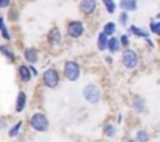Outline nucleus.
<instances>
[{
	"label": "nucleus",
	"instance_id": "f8f14e48",
	"mask_svg": "<svg viewBox=\"0 0 160 142\" xmlns=\"http://www.w3.org/2000/svg\"><path fill=\"white\" fill-rule=\"evenodd\" d=\"M0 53H2V56L10 62V64H13V62H16V52H14V47L10 44V42H3L2 45H0Z\"/></svg>",
	"mask_w": 160,
	"mask_h": 142
},
{
	"label": "nucleus",
	"instance_id": "7ed1b4c3",
	"mask_svg": "<svg viewBox=\"0 0 160 142\" xmlns=\"http://www.w3.org/2000/svg\"><path fill=\"white\" fill-rule=\"evenodd\" d=\"M28 125L36 133H46L50 128V122H49L47 116L42 111H35L30 116V119H28Z\"/></svg>",
	"mask_w": 160,
	"mask_h": 142
},
{
	"label": "nucleus",
	"instance_id": "6e6552de",
	"mask_svg": "<svg viewBox=\"0 0 160 142\" xmlns=\"http://www.w3.org/2000/svg\"><path fill=\"white\" fill-rule=\"evenodd\" d=\"M77 8L85 17H91L98 11V0H78Z\"/></svg>",
	"mask_w": 160,
	"mask_h": 142
},
{
	"label": "nucleus",
	"instance_id": "393cba45",
	"mask_svg": "<svg viewBox=\"0 0 160 142\" xmlns=\"http://www.w3.org/2000/svg\"><path fill=\"white\" fill-rule=\"evenodd\" d=\"M148 30L151 31V34H154V36L160 38V21H157V19L151 21V22H149V28H148Z\"/></svg>",
	"mask_w": 160,
	"mask_h": 142
},
{
	"label": "nucleus",
	"instance_id": "aec40b11",
	"mask_svg": "<svg viewBox=\"0 0 160 142\" xmlns=\"http://www.w3.org/2000/svg\"><path fill=\"white\" fill-rule=\"evenodd\" d=\"M116 30H118V24H116V22H113V21L105 22V24H104V27H102V31H104L108 38L115 36V34H116Z\"/></svg>",
	"mask_w": 160,
	"mask_h": 142
},
{
	"label": "nucleus",
	"instance_id": "423d86ee",
	"mask_svg": "<svg viewBox=\"0 0 160 142\" xmlns=\"http://www.w3.org/2000/svg\"><path fill=\"white\" fill-rule=\"evenodd\" d=\"M82 95H83V100L90 105H98L102 98V89L96 85V83H87L83 86V91H82Z\"/></svg>",
	"mask_w": 160,
	"mask_h": 142
},
{
	"label": "nucleus",
	"instance_id": "2f4dec72",
	"mask_svg": "<svg viewBox=\"0 0 160 142\" xmlns=\"http://www.w3.org/2000/svg\"><path fill=\"white\" fill-rule=\"evenodd\" d=\"M144 42H146V44H148V45H149V47H151V48H154V47H155V44H154V42H152V39H151V38H149V39H146V41H144Z\"/></svg>",
	"mask_w": 160,
	"mask_h": 142
},
{
	"label": "nucleus",
	"instance_id": "cd10ccee",
	"mask_svg": "<svg viewBox=\"0 0 160 142\" xmlns=\"http://www.w3.org/2000/svg\"><path fill=\"white\" fill-rule=\"evenodd\" d=\"M11 5H13V0H0V10H3V11L10 10Z\"/></svg>",
	"mask_w": 160,
	"mask_h": 142
},
{
	"label": "nucleus",
	"instance_id": "dca6fc26",
	"mask_svg": "<svg viewBox=\"0 0 160 142\" xmlns=\"http://www.w3.org/2000/svg\"><path fill=\"white\" fill-rule=\"evenodd\" d=\"M108 41H110V38L101 30L98 33V38H96V48H98V52H108Z\"/></svg>",
	"mask_w": 160,
	"mask_h": 142
},
{
	"label": "nucleus",
	"instance_id": "473e14b6",
	"mask_svg": "<svg viewBox=\"0 0 160 142\" xmlns=\"http://www.w3.org/2000/svg\"><path fill=\"white\" fill-rule=\"evenodd\" d=\"M116 122H118V123H121V122H122V114H118V117H116Z\"/></svg>",
	"mask_w": 160,
	"mask_h": 142
},
{
	"label": "nucleus",
	"instance_id": "bb28decb",
	"mask_svg": "<svg viewBox=\"0 0 160 142\" xmlns=\"http://www.w3.org/2000/svg\"><path fill=\"white\" fill-rule=\"evenodd\" d=\"M119 39H121V44H122V47L124 48H129L130 47V44H132V41H130V34L126 31V33H122L121 36H119Z\"/></svg>",
	"mask_w": 160,
	"mask_h": 142
},
{
	"label": "nucleus",
	"instance_id": "39448f33",
	"mask_svg": "<svg viewBox=\"0 0 160 142\" xmlns=\"http://www.w3.org/2000/svg\"><path fill=\"white\" fill-rule=\"evenodd\" d=\"M87 33V25L80 19H72L66 24V36L69 39H80Z\"/></svg>",
	"mask_w": 160,
	"mask_h": 142
},
{
	"label": "nucleus",
	"instance_id": "a211bd4d",
	"mask_svg": "<svg viewBox=\"0 0 160 142\" xmlns=\"http://www.w3.org/2000/svg\"><path fill=\"white\" fill-rule=\"evenodd\" d=\"M119 10L126 13H135L138 10V0H119Z\"/></svg>",
	"mask_w": 160,
	"mask_h": 142
},
{
	"label": "nucleus",
	"instance_id": "f257e3e1",
	"mask_svg": "<svg viewBox=\"0 0 160 142\" xmlns=\"http://www.w3.org/2000/svg\"><path fill=\"white\" fill-rule=\"evenodd\" d=\"M80 77H82V67H80L78 61L66 59L63 62V78L71 83H75L80 80Z\"/></svg>",
	"mask_w": 160,
	"mask_h": 142
},
{
	"label": "nucleus",
	"instance_id": "f3484780",
	"mask_svg": "<svg viewBox=\"0 0 160 142\" xmlns=\"http://www.w3.org/2000/svg\"><path fill=\"white\" fill-rule=\"evenodd\" d=\"M124 50V47H122V44H121V39H119V36H112L110 38V41H108V53L110 55H116V53H121Z\"/></svg>",
	"mask_w": 160,
	"mask_h": 142
},
{
	"label": "nucleus",
	"instance_id": "c756f323",
	"mask_svg": "<svg viewBox=\"0 0 160 142\" xmlns=\"http://www.w3.org/2000/svg\"><path fill=\"white\" fill-rule=\"evenodd\" d=\"M30 69H32V72H33V77H39V70L36 69L35 64H30Z\"/></svg>",
	"mask_w": 160,
	"mask_h": 142
},
{
	"label": "nucleus",
	"instance_id": "2eb2a0df",
	"mask_svg": "<svg viewBox=\"0 0 160 142\" xmlns=\"http://www.w3.org/2000/svg\"><path fill=\"white\" fill-rule=\"evenodd\" d=\"M0 38L5 42H13V34L10 31V27L7 24V16L0 17Z\"/></svg>",
	"mask_w": 160,
	"mask_h": 142
},
{
	"label": "nucleus",
	"instance_id": "ddd939ff",
	"mask_svg": "<svg viewBox=\"0 0 160 142\" xmlns=\"http://www.w3.org/2000/svg\"><path fill=\"white\" fill-rule=\"evenodd\" d=\"M130 106L133 109L135 114H144L146 112V100L141 97V95H133L132 97V102H130Z\"/></svg>",
	"mask_w": 160,
	"mask_h": 142
},
{
	"label": "nucleus",
	"instance_id": "9d476101",
	"mask_svg": "<svg viewBox=\"0 0 160 142\" xmlns=\"http://www.w3.org/2000/svg\"><path fill=\"white\" fill-rule=\"evenodd\" d=\"M127 33H129L130 36H133V38H137V39H143V41H146V39L151 38V31H149V30H146V28H143V27H138V25H133V24H130V25L127 27Z\"/></svg>",
	"mask_w": 160,
	"mask_h": 142
},
{
	"label": "nucleus",
	"instance_id": "0eeeda50",
	"mask_svg": "<svg viewBox=\"0 0 160 142\" xmlns=\"http://www.w3.org/2000/svg\"><path fill=\"white\" fill-rule=\"evenodd\" d=\"M46 39H47V44H49L50 48H60L64 44V36H63L60 27H57V25L50 27V30L47 31Z\"/></svg>",
	"mask_w": 160,
	"mask_h": 142
},
{
	"label": "nucleus",
	"instance_id": "7c9ffc66",
	"mask_svg": "<svg viewBox=\"0 0 160 142\" xmlns=\"http://www.w3.org/2000/svg\"><path fill=\"white\" fill-rule=\"evenodd\" d=\"M105 62H107L108 66H113V62H115V61H113V55H107V56H105Z\"/></svg>",
	"mask_w": 160,
	"mask_h": 142
},
{
	"label": "nucleus",
	"instance_id": "a878e982",
	"mask_svg": "<svg viewBox=\"0 0 160 142\" xmlns=\"http://www.w3.org/2000/svg\"><path fill=\"white\" fill-rule=\"evenodd\" d=\"M7 19H8L10 22H18V21H19V11H18L16 8H10L8 13H7Z\"/></svg>",
	"mask_w": 160,
	"mask_h": 142
},
{
	"label": "nucleus",
	"instance_id": "72a5a7b5",
	"mask_svg": "<svg viewBox=\"0 0 160 142\" xmlns=\"http://www.w3.org/2000/svg\"><path fill=\"white\" fill-rule=\"evenodd\" d=\"M127 142H138V140H137V139H135V137H133V139H129V140H127Z\"/></svg>",
	"mask_w": 160,
	"mask_h": 142
},
{
	"label": "nucleus",
	"instance_id": "6ab92c4d",
	"mask_svg": "<svg viewBox=\"0 0 160 142\" xmlns=\"http://www.w3.org/2000/svg\"><path fill=\"white\" fill-rule=\"evenodd\" d=\"M102 133H104V136H107V137H115L116 134H118V123H115V122H104V125H102Z\"/></svg>",
	"mask_w": 160,
	"mask_h": 142
},
{
	"label": "nucleus",
	"instance_id": "9b49d317",
	"mask_svg": "<svg viewBox=\"0 0 160 142\" xmlns=\"http://www.w3.org/2000/svg\"><path fill=\"white\" fill-rule=\"evenodd\" d=\"M22 58L27 64H38L39 61V50L35 47H25L22 50Z\"/></svg>",
	"mask_w": 160,
	"mask_h": 142
},
{
	"label": "nucleus",
	"instance_id": "c85d7f7f",
	"mask_svg": "<svg viewBox=\"0 0 160 142\" xmlns=\"http://www.w3.org/2000/svg\"><path fill=\"white\" fill-rule=\"evenodd\" d=\"M8 128H10V126H8V123H7V119L2 117V119H0V130H3V131L7 130V131H8Z\"/></svg>",
	"mask_w": 160,
	"mask_h": 142
},
{
	"label": "nucleus",
	"instance_id": "b1692460",
	"mask_svg": "<svg viewBox=\"0 0 160 142\" xmlns=\"http://www.w3.org/2000/svg\"><path fill=\"white\" fill-rule=\"evenodd\" d=\"M118 25H121V27H129L130 25V14L129 13H126V11H121L119 14H118Z\"/></svg>",
	"mask_w": 160,
	"mask_h": 142
},
{
	"label": "nucleus",
	"instance_id": "4be33fe9",
	"mask_svg": "<svg viewBox=\"0 0 160 142\" xmlns=\"http://www.w3.org/2000/svg\"><path fill=\"white\" fill-rule=\"evenodd\" d=\"M101 3L104 5V8H105V11L108 14H115L116 10L119 8V5L115 2V0H101Z\"/></svg>",
	"mask_w": 160,
	"mask_h": 142
},
{
	"label": "nucleus",
	"instance_id": "4468645a",
	"mask_svg": "<svg viewBox=\"0 0 160 142\" xmlns=\"http://www.w3.org/2000/svg\"><path fill=\"white\" fill-rule=\"evenodd\" d=\"M27 102H28V95H27V92L25 91H19L18 92V97H16V105H14V111L18 112V114H21V112H24L25 111V108H27Z\"/></svg>",
	"mask_w": 160,
	"mask_h": 142
},
{
	"label": "nucleus",
	"instance_id": "412c9836",
	"mask_svg": "<svg viewBox=\"0 0 160 142\" xmlns=\"http://www.w3.org/2000/svg\"><path fill=\"white\" fill-rule=\"evenodd\" d=\"M22 125H24V122H22V120H18L14 125H11V126L8 128V136H10V139H14V137H18V136L21 134Z\"/></svg>",
	"mask_w": 160,
	"mask_h": 142
},
{
	"label": "nucleus",
	"instance_id": "20e7f679",
	"mask_svg": "<svg viewBox=\"0 0 160 142\" xmlns=\"http://www.w3.org/2000/svg\"><path fill=\"white\" fill-rule=\"evenodd\" d=\"M41 83L47 89H57L61 83V75L57 70V67H47L41 74Z\"/></svg>",
	"mask_w": 160,
	"mask_h": 142
},
{
	"label": "nucleus",
	"instance_id": "1a4fd4ad",
	"mask_svg": "<svg viewBox=\"0 0 160 142\" xmlns=\"http://www.w3.org/2000/svg\"><path fill=\"white\" fill-rule=\"evenodd\" d=\"M16 74H18V80H19L22 85H28V83L35 78L32 69H30V64H19Z\"/></svg>",
	"mask_w": 160,
	"mask_h": 142
},
{
	"label": "nucleus",
	"instance_id": "5701e85b",
	"mask_svg": "<svg viewBox=\"0 0 160 142\" xmlns=\"http://www.w3.org/2000/svg\"><path fill=\"white\" fill-rule=\"evenodd\" d=\"M135 139H137L138 142H149V140H151V133H149L146 128H140V130H137V133H135Z\"/></svg>",
	"mask_w": 160,
	"mask_h": 142
},
{
	"label": "nucleus",
	"instance_id": "f03ea898",
	"mask_svg": "<svg viewBox=\"0 0 160 142\" xmlns=\"http://www.w3.org/2000/svg\"><path fill=\"white\" fill-rule=\"evenodd\" d=\"M121 64L126 70H135V69L140 67L141 58H140V55L135 48L129 47V48H124L121 52Z\"/></svg>",
	"mask_w": 160,
	"mask_h": 142
}]
</instances>
